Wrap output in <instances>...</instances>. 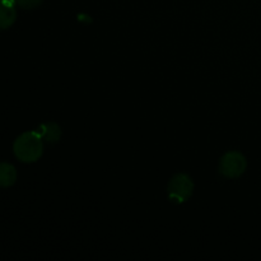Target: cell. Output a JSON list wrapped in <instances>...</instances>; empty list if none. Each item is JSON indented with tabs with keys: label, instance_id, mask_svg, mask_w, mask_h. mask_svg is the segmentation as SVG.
I'll return each mask as SVG.
<instances>
[{
	"label": "cell",
	"instance_id": "obj_3",
	"mask_svg": "<svg viewBox=\"0 0 261 261\" xmlns=\"http://www.w3.org/2000/svg\"><path fill=\"white\" fill-rule=\"evenodd\" d=\"M245 168H246V160L239 152H229L224 154L219 166L222 175L232 178L242 175L245 172Z\"/></svg>",
	"mask_w": 261,
	"mask_h": 261
},
{
	"label": "cell",
	"instance_id": "obj_6",
	"mask_svg": "<svg viewBox=\"0 0 261 261\" xmlns=\"http://www.w3.org/2000/svg\"><path fill=\"white\" fill-rule=\"evenodd\" d=\"M42 134L47 140H56L59 138V135H60V132H59V127L56 126V125L50 124L43 125Z\"/></svg>",
	"mask_w": 261,
	"mask_h": 261
},
{
	"label": "cell",
	"instance_id": "obj_2",
	"mask_svg": "<svg viewBox=\"0 0 261 261\" xmlns=\"http://www.w3.org/2000/svg\"><path fill=\"white\" fill-rule=\"evenodd\" d=\"M193 189L194 184L190 180V177L180 173V175L175 176L168 184V196H170L171 201L184 203L191 196Z\"/></svg>",
	"mask_w": 261,
	"mask_h": 261
},
{
	"label": "cell",
	"instance_id": "obj_5",
	"mask_svg": "<svg viewBox=\"0 0 261 261\" xmlns=\"http://www.w3.org/2000/svg\"><path fill=\"white\" fill-rule=\"evenodd\" d=\"M17 180V171L9 163H0V188H9Z\"/></svg>",
	"mask_w": 261,
	"mask_h": 261
},
{
	"label": "cell",
	"instance_id": "obj_4",
	"mask_svg": "<svg viewBox=\"0 0 261 261\" xmlns=\"http://www.w3.org/2000/svg\"><path fill=\"white\" fill-rule=\"evenodd\" d=\"M13 0H0V30H7L17 18V12Z\"/></svg>",
	"mask_w": 261,
	"mask_h": 261
},
{
	"label": "cell",
	"instance_id": "obj_1",
	"mask_svg": "<svg viewBox=\"0 0 261 261\" xmlns=\"http://www.w3.org/2000/svg\"><path fill=\"white\" fill-rule=\"evenodd\" d=\"M15 157L25 163L36 162L43 150L41 135L36 132H28L17 138L13 145Z\"/></svg>",
	"mask_w": 261,
	"mask_h": 261
},
{
	"label": "cell",
	"instance_id": "obj_7",
	"mask_svg": "<svg viewBox=\"0 0 261 261\" xmlns=\"http://www.w3.org/2000/svg\"><path fill=\"white\" fill-rule=\"evenodd\" d=\"M13 2L19 5V7L24 8V9H32V8L40 5L42 0H13Z\"/></svg>",
	"mask_w": 261,
	"mask_h": 261
}]
</instances>
